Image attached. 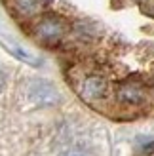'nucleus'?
<instances>
[{"label": "nucleus", "instance_id": "nucleus-3", "mask_svg": "<svg viewBox=\"0 0 154 156\" xmlns=\"http://www.w3.org/2000/svg\"><path fill=\"white\" fill-rule=\"evenodd\" d=\"M116 101L122 107H143L149 101V93L145 90V86L135 82V80H128L122 82L116 88Z\"/></svg>", "mask_w": 154, "mask_h": 156}, {"label": "nucleus", "instance_id": "nucleus-7", "mask_svg": "<svg viewBox=\"0 0 154 156\" xmlns=\"http://www.w3.org/2000/svg\"><path fill=\"white\" fill-rule=\"evenodd\" d=\"M65 156H89L86 151H80V149H72V151H68Z\"/></svg>", "mask_w": 154, "mask_h": 156}, {"label": "nucleus", "instance_id": "nucleus-9", "mask_svg": "<svg viewBox=\"0 0 154 156\" xmlns=\"http://www.w3.org/2000/svg\"><path fill=\"white\" fill-rule=\"evenodd\" d=\"M152 88H154V84H152Z\"/></svg>", "mask_w": 154, "mask_h": 156}, {"label": "nucleus", "instance_id": "nucleus-6", "mask_svg": "<svg viewBox=\"0 0 154 156\" xmlns=\"http://www.w3.org/2000/svg\"><path fill=\"white\" fill-rule=\"evenodd\" d=\"M141 154H145V156L154 154V141H147V143H145L141 147Z\"/></svg>", "mask_w": 154, "mask_h": 156}, {"label": "nucleus", "instance_id": "nucleus-5", "mask_svg": "<svg viewBox=\"0 0 154 156\" xmlns=\"http://www.w3.org/2000/svg\"><path fill=\"white\" fill-rule=\"evenodd\" d=\"M13 13H17L21 19H33L42 12L44 2L42 0H8Z\"/></svg>", "mask_w": 154, "mask_h": 156}, {"label": "nucleus", "instance_id": "nucleus-2", "mask_svg": "<svg viewBox=\"0 0 154 156\" xmlns=\"http://www.w3.org/2000/svg\"><path fill=\"white\" fill-rule=\"evenodd\" d=\"M78 93L86 103H99L109 93V82L101 74H88L86 78H82Z\"/></svg>", "mask_w": 154, "mask_h": 156}, {"label": "nucleus", "instance_id": "nucleus-1", "mask_svg": "<svg viewBox=\"0 0 154 156\" xmlns=\"http://www.w3.org/2000/svg\"><path fill=\"white\" fill-rule=\"evenodd\" d=\"M68 33V23L53 13H46L42 17H38L36 23L33 25V34L38 42L46 46H55L59 44Z\"/></svg>", "mask_w": 154, "mask_h": 156}, {"label": "nucleus", "instance_id": "nucleus-4", "mask_svg": "<svg viewBox=\"0 0 154 156\" xmlns=\"http://www.w3.org/2000/svg\"><path fill=\"white\" fill-rule=\"evenodd\" d=\"M29 99L38 107H51L59 103V91L48 80H34L29 86Z\"/></svg>", "mask_w": 154, "mask_h": 156}, {"label": "nucleus", "instance_id": "nucleus-8", "mask_svg": "<svg viewBox=\"0 0 154 156\" xmlns=\"http://www.w3.org/2000/svg\"><path fill=\"white\" fill-rule=\"evenodd\" d=\"M2 88H4V76H2V73H0V91H2Z\"/></svg>", "mask_w": 154, "mask_h": 156}]
</instances>
